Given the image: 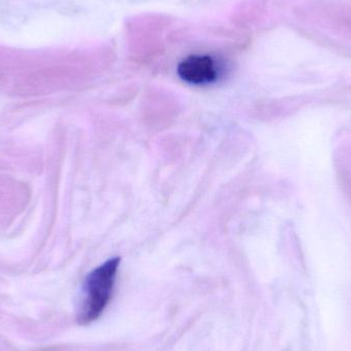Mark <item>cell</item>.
Listing matches in <instances>:
<instances>
[{"label":"cell","mask_w":351,"mask_h":351,"mask_svg":"<svg viewBox=\"0 0 351 351\" xmlns=\"http://www.w3.org/2000/svg\"><path fill=\"white\" fill-rule=\"evenodd\" d=\"M121 258L107 260L95 268L84 280L82 300L77 311L80 325L97 321L110 302L114 290Z\"/></svg>","instance_id":"6da1fadb"},{"label":"cell","mask_w":351,"mask_h":351,"mask_svg":"<svg viewBox=\"0 0 351 351\" xmlns=\"http://www.w3.org/2000/svg\"><path fill=\"white\" fill-rule=\"evenodd\" d=\"M178 75L193 86H206L218 80V68L210 56L193 55L184 59L178 66Z\"/></svg>","instance_id":"7a4b0ae2"},{"label":"cell","mask_w":351,"mask_h":351,"mask_svg":"<svg viewBox=\"0 0 351 351\" xmlns=\"http://www.w3.org/2000/svg\"><path fill=\"white\" fill-rule=\"evenodd\" d=\"M344 179V184H346V186H348V193L350 194L351 197V176L348 174V172L346 171V174L342 176Z\"/></svg>","instance_id":"3957f363"}]
</instances>
